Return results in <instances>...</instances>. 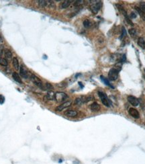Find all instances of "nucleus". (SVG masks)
I'll return each instance as SVG.
<instances>
[{
	"label": "nucleus",
	"mask_w": 145,
	"mask_h": 164,
	"mask_svg": "<svg viewBox=\"0 0 145 164\" xmlns=\"http://www.w3.org/2000/svg\"><path fill=\"white\" fill-rule=\"evenodd\" d=\"M83 1H77V2H76V3H75V6H79V5H81V4H82V3H83Z\"/></svg>",
	"instance_id": "c756f323"
},
{
	"label": "nucleus",
	"mask_w": 145,
	"mask_h": 164,
	"mask_svg": "<svg viewBox=\"0 0 145 164\" xmlns=\"http://www.w3.org/2000/svg\"><path fill=\"white\" fill-rule=\"evenodd\" d=\"M71 3V1H68V0H67V1H65V2H62V4H61V8H62V9L67 8L69 6H70Z\"/></svg>",
	"instance_id": "412c9836"
},
{
	"label": "nucleus",
	"mask_w": 145,
	"mask_h": 164,
	"mask_svg": "<svg viewBox=\"0 0 145 164\" xmlns=\"http://www.w3.org/2000/svg\"><path fill=\"white\" fill-rule=\"evenodd\" d=\"M67 98H68V95L66 93L59 91V92H56L55 94V100H56L57 102H62Z\"/></svg>",
	"instance_id": "20e7f679"
},
{
	"label": "nucleus",
	"mask_w": 145,
	"mask_h": 164,
	"mask_svg": "<svg viewBox=\"0 0 145 164\" xmlns=\"http://www.w3.org/2000/svg\"><path fill=\"white\" fill-rule=\"evenodd\" d=\"M136 14H135V13H134V12H132V13H131V18H136Z\"/></svg>",
	"instance_id": "7c9ffc66"
},
{
	"label": "nucleus",
	"mask_w": 145,
	"mask_h": 164,
	"mask_svg": "<svg viewBox=\"0 0 145 164\" xmlns=\"http://www.w3.org/2000/svg\"><path fill=\"white\" fill-rule=\"evenodd\" d=\"M5 102V98L3 95H0V104H3Z\"/></svg>",
	"instance_id": "cd10ccee"
},
{
	"label": "nucleus",
	"mask_w": 145,
	"mask_h": 164,
	"mask_svg": "<svg viewBox=\"0 0 145 164\" xmlns=\"http://www.w3.org/2000/svg\"><path fill=\"white\" fill-rule=\"evenodd\" d=\"M65 115L66 117H71V118H74V117H76L78 115V113H77V111L75 110H67L65 112Z\"/></svg>",
	"instance_id": "ddd939ff"
},
{
	"label": "nucleus",
	"mask_w": 145,
	"mask_h": 164,
	"mask_svg": "<svg viewBox=\"0 0 145 164\" xmlns=\"http://www.w3.org/2000/svg\"><path fill=\"white\" fill-rule=\"evenodd\" d=\"M100 78H101V80H102L104 82V83H105V85H108V86H109V87H110V88H112V89H114V87L113 86V85H112V84H110V82H109L108 79H107L106 78H105V77H104V76H103V75H101Z\"/></svg>",
	"instance_id": "6ab92c4d"
},
{
	"label": "nucleus",
	"mask_w": 145,
	"mask_h": 164,
	"mask_svg": "<svg viewBox=\"0 0 145 164\" xmlns=\"http://www.w3.org/2000/svg\"><path fill=\"white\" fill-rule=\"evenodd\" d=\"M128 112H129V114H130V116L133 117V118H139L140 114L136 109L133 108H130L129 109Z\"/></svg>",
	"instance_id": "9d476101"
},
{
	"label": "nucleus",
	"mask_w": 145,
	"mask_h": 164,
	"mask_svg": "<svg viewBox=\"0 0 145 164\" xmlns=\"http://www.w3.org/2000/svg\"><path fill=\"white\" fill-rule=\"evenodd\" d=\"M90 9L93 13H97L102 7V2L101 1H91Z\"/></svg>",
	"instance_id": "f257e3e1"
},
{
	"label": "nucleus",
	"mask_w": 145,
	"mask_h": 164,
	"mask_svg": "<svg viewBox=\"0 0 145 164\" xmlns=\"http://www.w3.org/2000/svg\"><path fill=\"white\" fill-rule=\"evenodd\" d=\"M12 65H13V67H14V69H16V70H18L19 69V61H18V59L16 57H14L12 59Z\"/></svg>",
	"instance_id": "dca6fc26"
},
{
	"label": "nucleus",
	"mask_w": 145,
	"mask_h": 164,
	"mask_svg": "<svg viewBox=\"0 0 145 164\" xmlns=\"http://www.w3.org/2000/svg\"><path fill=\"white\" fill-rule=\"evenodd\" d=\"M135 9L137 11V12L138 13L140 16L141 17V18L144 21H145V12H143V11H142L141 8H138V7H135Z\"/></svg>",
	"instance_id": "f3484780"
},
{
	"label": "nucleus",
	"mask_w": 145,
	"mask_h": 164,
	"mask_svg": "<svg viewBox=\"0 0 145 164\" xmlns=\"http://www.w3.org/2000/svg\"><path fill=\"white\" fill-rule=\"evenodd\" d=\"M90 108H91V110L92 112H98V111L100 110L101 107H100V105L98 103V102H93L91 104L90 106Z\"/></svg>",
	"instance_id": "f8f14e48"
},
{
	"label": "nucleus",
	"mask_w": 145,
	"mask_h": 164,
	"mask_svg": "<svg viewBox=\"0 0 145 164\" xmlns=\"http://www.w3.org/2000/svg\"><path fill=\"white\" fill-rule=\"evenodd\" d=\"M5 57L8 59H12V53L9 49L5 50Z\"/></svg>",
	"instance_id": "aec40b11"
},
{
	"label": "nucleus",
	"mask_w": 145,
	"mask_h": 164,
	"mask_svg": "<svg viewBox=\"0 0 145 164\" xmlns=\"http://www.w3.org/2000/svg\"><path fill=\"white\" fill-rule=\"evenodd\" d=\"M20 75L22 78L27 79L28 78V72L26 70L25 67H24V65H21L20 68Z\"/></svg>",
	"instance_id": "9b49d317"
},
{
	"label": "nucleus",
	"mask_w": 145,
	"mask_h": 164,
	"mask_svg": "<svg viewBox=\"0 0 145 164\" xmlns=\"http://www.w3.org/2000/svg\"><path fill=\"white\" fill-rule=\"evenodd\" d=\"M4 51V46L3 45H0V55H2Z\"/></svg>",
	"instance_id": "c85d7f7f"
},
{
	"label": "nucleus",
	"mask_w": 145,
	"mask_h": 164,
	"mask_svg": "<svg viewBox=\"0 0 145 164\" xmlns=\"http://www.w3.org/2000/svg\"><path fill=\"white\" fill-rule=\"evenodd\" d=\"M119 71L115 69V68H112L110 70L108 73V79L111 81H115L118 78Z\"/></svg>",
	"instance_id": "423d86ee"
},
{
	"label": "nucleus",
	"mask_w": 145,
	"mask_h": 164,
	"mask_svg": "<svg viewBox=\"0 0 145 164\" xmlns=\"http://www.w3.org/2000/svg\"><path fill=\"white\" fill-rule=\"evenodd\" d=\"M128 101L130 102L133 106H138L139 105V101L134 96L132 95H129L128 96Z\"/></svg>",
	"instance_id": "1a4fd4ad"
},
{
	"label": "nucleus",
	"mask_w": 145,
	"mask_h": 164,
	"mask_svg": "<svg viewBox=\"0 0 145 164\" xmlns=\"http://www.w3.org/2000/svg\"><path fill=\"white\" fill-rule=\"evenodd\" d=\"M0 65H1L2 66H3V67H6V66H8V61L6 60V59L1 58V57H0Z\"/></svg>",
	"instance_id": "4be33fe9"
},
{
	"label": "nucleus",
	"mask_w": 145,
	"mask_h": 164,
	"mask_svg": "<svg viewBox=\"0 0 145 164\" xmlns=\"http://www.w3.org/2000/svg\"><path fill=\"white\" fill-rule=\"evenodd\" d=\"M30 79H31L32 81L36 86H38L39 88H40L41 90H45V85H43V83L42 82V81L40 80L37 76H36L34 74L30 75Z\"/></svg>",
	"instance_id": "f03ea898"
},
{
	"label": "nucleus",
	"mask_w": 145,
	"mask_h": 164,
	"mask_svg": "<svg viewBox=\"0 0 145 164\" xmlns=\"http://www.w3.org/2000/svg\"><path fill=\"white\" fill-rule=\"evenodd\" d=\"M71 104H72V102L71 101L65 102H63L62 104H61V105L57 106V107L56 108V109H55V110L57 111V112H61V111L63 110L64 109L67 108L71 106Z\"/></svg>",
	"instance_id": "0eeeda50"
},
{
	"label": "nucleus",
	"mask_w": 145,
	"mask_h": 164,
	"mask_svg": "<svg viewBox=\"0 0 145 164\" xmlns=\"http://www.w3.org/2000/svg\"><path fill=\"white\" fill-rule=\"evenodd\" d=\"M38 5L42 7V8H45V7H50L52 8V6H54V3L52 1H38Z\"/></svg>",
	"instance_id": "6e6552de"
},
{
	"label": "nucleus",
	"mask_w": 145,
	"mask_h": 164,
	"mask_svg": "<svg viewBox=\"0 0 145 164\" xmlns=\"http://www.w3.org/2000/svg\"><path fill=\"white\" fill-rule=\"evenodd\" d=\"M129 33H130V35H131L132 36H136V30H135L134 28H131L129 30Z\"/></svg>",
	"instance_id": "393cba45"
},
{
	"label": "nucleus",
	"mask_w": 145,
	"mask_h": 164,
	"mask_svg": "<svg viewBox=\"0 0 145 164\" xmlns=\"http://www.w3.org/2000/svg\"><path fill=\"white\" fill-rule=\"evenodd\" d=\"M144 79H145V73H144Z\"/></svg>",
	"instance_id": "2f4dec72"
},
{
	"label": "nucleus",
	"mask_w": 145,
	"mask_h": 164,
	"mask_svg": "<svg viewBox=\"0 0 145 164\" xmlns=\"http://www.w3.org/2000/svg\"><path fill=\"white\" fill-rule=\"evenodd\" d=\"M116 6H117V8H118V10L120 11V12H122L123 15H124V16L125 17V18H126V21L129 24H130V25L134 26L133 22H132L131 21V20L129 18L128 16V14H127V12H126V11L124 9V7L120 4H117L116 5Z\"/></svg>",
	"instance_id": "39448f33"
},
{
	"label": "nucleus",
	"mask_w": 145,
	"mask_h": 164,
	"mask_svg": "<svg viewBox=\"0 0 145 164\" xmlns=\"http://www.w3.org/2000/svg\"><path fill=\"white\" fill-rule=\"evenodd\" d=\"M55 93H54L53 91H49V92H48V94L45 95L44 99L47 100H55Z\"/></svg>",
	"instance_id": "4468645a"
},
{
	"label": "nucleus",
	"mask_w": 145,
	"mask_h": 164,
	"mask_svg": "<svg viewBox=\"0 0 145 164\" xmlns=\"http://www.w3.org/2000/svg\"><path fill=\"white\" fill-rule=\"evenodd\" d=\"M140 8L142 9L143 12H145V3L144 2H141V5H140Z\"/></svg>",
	"instance_id": "bb28decb"
},
{
	"label": "nucleus",
	"mask_w": 145,
	"mask_h": 164,
	"mask_svg": "<svg viewBox=\"0 0 145 164\" xmlns=\"http://www.w3.org/2000/svg\"><path fill=\"white\" fill-rule=\"evenodd\" d=\"M83 26L86 28H89V27H91V22L89 21V20H85L83 22Z\"/></svg>",
	"instance_id": "5701e85b"
},
{
	"label": "nucleus",
	"mask_w": 145,
	"mask_h": 164,
	"mask_svg": "<svg viewBox=\"0 0 145 164\" xmlns=\"http://www.w3.org/2000/svg\"><path fill=\"white\" fill-rule=\"evenodd\" d=\"M98 95H99V97L100 98L101 101L103 103V104L105 105L107 107H110V100L108 99V96H107L106 94H105L103 91H98Z\"/></svg>",
	"instance_id": "7ed1b4c3"
},
{
	"label": "nucleus",
	"mask_w": 145,
	"mask_h": 164,
	"mask_svg": "<svg viewBox=\"0 0 145 164\" xmlns=\"http://www.w3.org/2000/svg\"><path fill=\"white\" fill-rule=\"evenodd\" d=\"M45 90H49V91H50V90L53 89V87H52V85H51V84H49V83H46V84L45 85Z\"/></svg>",
	"instance_id": "b1692460"
},
{
	"label": "nucleus",
	"mask_w": 145,
	"mask_h": 164,
	"mask_svg": "<svg viewBox=\"0 0 145 164\" xmlns=\"http://www.w3.org/2000/svg\"><path fill=\"white\" fill-rule=\"evenodd\" d=\"M138 45L140 47H141L142 49H145V40H144V38L142 37H140L138 39Z\"/></svg>",
	"instance_id": "a211bd4d"
},
{
	"label": "nucleus",
	"mask_w": 145,
	"mask_h": 164,
	"mask_svg": "<svg viewBox=\"0 0 145 164\" xmlns=\"http://www.w3.org/2000/svg\"><path fill=\"white\" fill-rule=\"evenodd\" d=\"M126 30H125V28H124V27H123V28H122V32L121 36H120V39H122V38L124 37V36H126Z\"/></svg>",
	"instance_id": "a878e982"
},
{
	"label": "nucleus",
	"mask_w": 145,
	"mask_h": 164,
	"mask_svg": "<svg viewBox=\"0 0 145 164\" xmlns=\"http://www.w3.org/2000/svg\"><path fill=\"white\" fill-rule=\"evenodd\" d=\"M12 78L16 81H17L18 83H20V84H22V79L20 78L19 75L17 73L14 72V73H12Z\"/></svg>",
	"instance_id": "2eb2a0df"
}]
</instances>
